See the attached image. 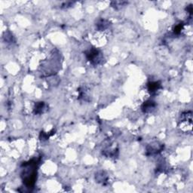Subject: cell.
I'll use <instances>...</instances> for the list:
<instances>
[{
    "mask_svg": "<svg viewBox=\"0 0 193 193\" xmlns=\"http://www.w3.org/2000/svg\"><path fill=\"white\" fill-rule=\"evenodd\" d=\"M39 163V159L34 158L23 164L22 166L24 167L22 173L23 182L27 188H32V186L35 185Z\"/></svg>",
    "mask_w": 193,
    "mask_h": 193,
    "instance_id": "cell-1",
    "label": "cell"
},
{
    "mask_svg": "<svg viewBox=\"0 0 193 193\" xmlns=\"http://www.w3.org/2000/svg\"><path fill=\"white\" fill-rule=\"evenodd\" d=\"M88 60L93 65H98L102 63L103 54L100 50L97 48H91L85 52Z\"/></svg>",
    "mask_w": 193,
    "mask_h": 193,
    "instance_id": "cell-2",
    "label": "cell"
},
{
    "mask_svg": "<svg viewBox=\"0 0 193 193\" xmlns=\"http://www.w3.org/2000/svg\"><path fill=\"white\" fill-rule=\"evenodd\" d=\"M163 146L158 145V143H156V146H154V144L150 145L146 149V155L147 156H154L159 152H162Z\"/></svg>",
    "mask_w": 193,
    "mask_h": 193,
    "instance_id": "cell-3",
    "label": "cell"
},
{
    "mask_svg": "<svg viewBox=\"0 0 193 193\" xmlns=\"http://www.w3.org/2000/svg\"><path fill=\"white\" fill-rule=\"evenodd\" d=\"M147 87H148V91L151 94H156L161 88V83L159 82H150L147 84Z\"/></svg>",
    "mask_w": 193,
    "mask_h": 193,
    "instance_id": "cell-4",
    "label": "cell"
},
{
    "mask_svg": "<svg viewBox=\"0 0 193 193\" xmlns=\"http://www.w3.org/2000/svg\"><path fill=\"white\" fill-rule=\"evenodd\" d=\"M156 103L152 100H147L142 106V110L144 112H150L156 108Z\"/></svg>",
    "mask_w": 193,
    "mask_h": 193,
    "instance_id": "cell-5",
    "label": "cell"
},
{
    "mask_svg": "<svg viewBox=\"0 0 193 193\" xmlns=\"http://www.w3.org/2000/svg\"><path fill=\"white\" fill-rule=\"evenodd\" d=\"M46 109V105L44 102H39L36 104L34 108V113L35 114H42L43 113Z\"/></svg>",
    "mask_w": 193,
    "mask_h": 193,
    "instance_id": "cell-6",
    "label": "cell"
},
{
    "mask_svg": "<svg viewBox=\"0 0 193 193\" xmlns=\"http://www.w3.org/2000/svg\"><path fill=\"white\" fill-rule=\"evenodd\" d=\"M110 23H109L108 20H104V19H101V20H98L96 24V26L97 28V30H104L106 29H107L110 26Z\"/></svg>",
    "mask_w": 193,
    "mask_h": 193,
    "instance_id": "cell-7",
    "label": "cell"
},
{
    "mask_svg": "<svg viewBox=\"0 0 193 193\" xmlns=\"http://www.w3.org/2000/svg\"><path fill=\"white\" fill-rule=\"evenodd\" d=\"M96 179L97 180V182L101 183H104L107 180V176L104 173V172H100V173H97V175H96Z\"/></svg>",
    "mask_w": 193,
    "mask_h": 193,
    "instance_id": "cell-8",
    "label": "cell"
},
{
    "mask_svg": "<svg viewBox=\"0 0 193 193\" xmlns=\"http://www.w3.org/2000/svg\"><path fill=\"white\" fill-rule=\"evenodd\" d=\"M183 24H177V25L175 26L174 29H173V32H174L175 34H177V35H179V34L181 32V31L183 30Z\"/></svg>",
    "mask_w": 193,
    "mask_h": 193,
    "instance_id": "cell-9",
    "label": "cell"
},
{
    "mask_svg": "<svg viewBox=\"0 0 193 193\" xmlns=\"http://www.w3.org/2000/svg\"><path fill=\"white\" fill-rule=\"evenodd\" d=\"M112 6L116 9H120V8H122L123 6H125V5L127 4L126 2H112Z\"/></svg>",
    "mask_w": 193,
    "mask_h": 193,
    "instance_id": "cell-10",
    "label": "cell"
}]
</instances>
